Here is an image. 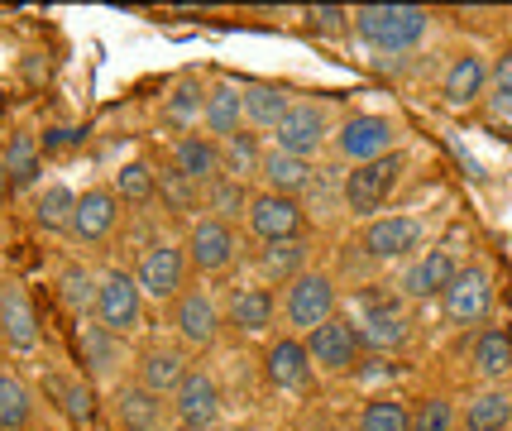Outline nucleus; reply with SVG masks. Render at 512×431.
<instances>
[{
  "mask_svg": "<svg viewBox=\"0 0 512 431\" xmlns=\"http://www.w3.org/2000/svg\"><path fill=\"white\" fill-rule=\"evenodd\" d=\"M431 24H436V15L422 5H359V10H350V29L359 34V44L388 53V58L422 48Z\"/></svg>",
  "mask_w": 512,
  "mask_h": 431,
  "instance_id": "f257e3e1",
  "label": "nucleus"
},
{
  "mask_svg": "<svg viewBox=\"0 0 512 431\" xmlns=\"http://www.w3.org/2000/svg\"><path fill=\"white\" fill-rule=\"evenodd\" d=\"M402 178H407V154H388V159H374V163H359V168H350L345 178H340V206L355 216V221H374V216H383V206L393 202V192L402 187Z\"/></svg>",
  "mask_w": 512,
  "mask_h": 431,
  "instance_id": "f03ea898",
  "label": "nucleus"
},
{
  "mask_svg": "<svg viewBox=\"0 0 512 431\" xmlns=\"http://www.w3.org/2000/svg\"><path fill=\"white\" fill-rule=\"evenodd\" d=\"M331 149H335V159L345 163V168L388 159V154H398L402 149V125L393 120V115H383V111H355V115H345V120L335 125Z\"/></svg>",
  "mask_w": 512,
  "mask_h": 431,
  "instance_id": "7ed1b4c3",
  "label": "nucleus"
},
{
  "mask_svg": "<svg viewBox=\"0 0 512 431\" xmlns=\"http://www.w3.org/2000/svg\"><path fill=\"white\" fill-rule=\"evenodd\" d=\"M278 317L288 326V336H312L316 326H326L331 317H340V288H335V278L326 269L297 273L288 288H283Z\"/></svg>",
  "mask_w": 512,
  "mask_h": 431,
  "instance_id": "20e7f679",
  "label": "nucleus"
},
{
  "mask_svg": "<svg viewBox=\"0 0 512 431\" xmlns=\"http://www.w3.org/2000/svg\"><path fill=\"white\" fill-rule=\"evenodd\" d=\"M130 273H134V283H139V293H144V302L173 307L182 297V288H187V254L173 240H149L139 250Z\"/></svg>",
  "mask_w": 512,
  "mask_h": 431,
  "instance_id": "39448f33",
  "label": "nucleus"
},
{
  "mask_svg": "<svg viewBox=\"0 0 512 431\" xmlns=\"http://www.w3.org/2000/svg\"><path fill=\"white\" fill-rule=\"evenodd\" d=\"M91 321L106 326L111 336H134L144 326V293L134 283L130 269H111L96 278V307H91Z\"/></svg>",
  "mask_w": 512,
  "mask_h": 431,
  "instance_id": "423d86ee",
  "label": "nucleus"
},
{
  "mask_svg": "<svg viewBox=\"0 0 512 431\" xmlns=\"http://www.w3.org/2000/svg\"><path fill=\"white\" fill-rule=\"evenodd\" d=\"M331 111H326V101H297L283 120H278V130H273V149H283L292 159L302 163H316L326 149H331Z\"/></svg>",
  "mask_w": 512,
  "mask_h": 431,
  "instance_id": "0eeeda50",
  "label": "nucleus"
},
{
  "mask_svg": "<svg viewBox=\"0 0 512 431\" xmlns=\"http://www.w3.org/2000/svg\"><path fill=\"white\" fill-rule=\"evenodd\" d=\"M359 245L369 259H379V264H398V259H417L426 245V221L422 216H407V211H388V216H374L364 235H359Z\"/></svg>",
  "mask_w": 512,
  "mask_h": 431,
  "instance_id": "6e6552de",
  "label": "nucleus"
},
{
  "mask_svg": "<svg viewBox=\"0 0 512 431\" xmlns=\"http://www.w3.org/2000/svg\"><path fill=\"white\" fill-rule=\"evenodd\" d=\"M359 326V341L364 350H402V345L412 341V321H407V307H402L398 297L388 293H364L359 297V312L350 317Z\"/></svg>",
  "mask_w": 512,
  "mask_h": 431,
  "instance_id": "1a4fd4ad",
  "label": "nucleus"
},
{
  "mask_svg": "<svg viewBox=\"0 0 512 431\" xmlns=\"http://www.w3.org/2000/svg\"><path fill=\"white\" fill-rule=\"evenodd\" d=\"M245 226L259 245H283V240H307V206L297 197H273V192H254L245 211Z\"/></svg>",
  "mask_w": 512,
  "mask_h": 431,
  "instance_id": "9d476101",
  "label": "nucleus"
},
{
  "mask_svg": "<svg viewBox=\"0 0 512 431\" xmlns=\"http://www.w3.org/2000/svg\"><path fill=\"white\" fill-rule=\"evenodd\" d=\"M168 408H173V422L182 431H206V427H221L225 417V398H221V384H216V374L211 369H187V379L173 388V398H168Z\"/></svg>",
  "mask_w": 512,
  "mask_h": 431,
  "instance_id": "9b49d317",
  "label": "nucleus"
},
{
  "mask_svg": "<svg viewBox=\"0 0 512 431\" xmlns=\"http://www.w3.org/2000/svg\"><path fill=\"white\" fill-rule=\"evenodd\" d=\"M168 321H173V336H178L182 350H211L221 341V302L206 293V288H182V297L168 307Z\"/></svg>",
  "mask_w": 512,
  "mask_h": 431,
  "instance_id": "f8f14e48",
  "label": "nucleus"
},
{
  "mask_svg": "<svg viewBox=\"0 0 512 431\" xmlns=\"http://www.w3.org/2000/svg\"><path fill=\"white\" fill-rule=\"evenodd\" d=\"M441 312L450 326H479L493 312V269L489 264H460V273L450 278V288L441 293Z\"/></svg>",
  "mask_w": 512,
  "mask_h": 431,
  "instance_id": "ddd939ff",
  "label": "nucleus"
},
{
  "mask_svg": "<svg viewBox=\"0 0 512 431\" xmlns=\"http://www.w3.org/2000/svg\"><path fill=\"white\" fill-rule=\"evenodd\" d=\"M187 269L197 273H225L235 269V259H240V240H235V226H225V221H211V216H197L192 230H187Z\"/></svg>",
  "mask_w": 512,
  "mask_h": 431,
  "instance_id": "4468645a",
  "label": "nucleus"
},
{
  "mask_svg": "<svg viewBox=\"0 0 512 431\" xmlns=\"http://www.w3.org/2000/svg\"><path fill=\"white\" fill-rule=\"evenodd\" d=\"M307 341V355H312V369L321 374H350L364 355V341H359V326L350 317H331L326 326H316Z\"/></svg>",
  "mask_w": 512,
  "mask_h": 431,
  "instance_id": "2eb2a0df",
  "label": "nucleus"
},
{
  "mask_svg": "<svg viewBox=\"0 0 512 431\" xmlns=\"http://www.w3.org/2000/svg\"><path fill=\"white\" fill-rule=\"evenodd\" d=\"M460 273V259H455V250L450 245H431V250H422L417 259H407V269H402L398 278V293L407 297V302H441V293L450 288V278Z\"/></svg>",
  "mask_w": 512,
  "mask_h": 431,
  "instance_id": "dca6fc26",
  "label": "nucleus"
},
{
  "mask_svg": "<svg viewBox=\"0 0 512 431\" xmlns=\"http://www.w3.org/2000/svg\"><path fill=\"white\" fill-rule=\"evenodd\" d=\"M111 417L120 431H168L173 427V408L168 398H158L149 388L130 384H115L111 388Z\"/></svg>",
  "mask_w": 512,
  "mask_h": 431,
  "instance_id": "f3484780",
  "label": "nucleus"
},
{
  "mask_svg": "<svg viewBox=\"0 0 512 431\" xmlns=\"http://www.w3.org/2000/svg\"><path fill=\"white\" fill-rule=\"evenodd\" d=\"M0 341L15 355H34L39 341H44L39 312H34V302H29L20 283H0Z\"/></svg>",
  "mask_w": 512,
  "mask_h": 431,
  "instance_id": "a211bd4d",
  "label": "nucleus"
},
{
  "mask_svg": "<svg viewBox=\"0 0 512 431\" xmlns=\"http://www.w3.org/2000/svg\"><path fill=\"white\" fill-rule=\"evenodd\" d=\"M120 226V197H115L111 187H87L82 197H77V211H72V226L67 235L77 240V245H106Z\"/></svg>",
  "mask_w": 512,
  "mask_h": 431,
  "instance_id": "6ab92c4d",
  "label": "nucleus"
},
{
  "mask_svg": "<svg viewBox=\"0 0 512 431\" xmlns=\"http://www.w3.org/2000/svg\"><path fill=\"white\" fill-rule=\"evenodd\" d=\"M221 317L240 336H268L273 321H278V302H273V293H268L264 283H245V288H230Z\"/></svg>",
  "mask_w": 512,
  "mask_h": 431,
  "instance_id": "aec40b11",
  "label": "nucleus"
},
{
  "mask_svg": "<svg viewBox=\"0 0 512 431\" xmlns=\"http://www.w3.org/2000/svg\"><path fill=\"white\" fill-rule=\"evenodd\" d=\"M187 350L182 345H144L134 355V384L158 393V398H173V388L187 379Z\"/></svg>",
  "mask_w": 512,
  "mask_h": 431,
  "instance_id": "412c9836",
  "label": "nucleus"
},
{
  "mask_svg": "<svg viewBox=\"0 0 512 431\" xmlns=\"http://www.w3.org/2000/svg\"><path fill=\"white\" fill-rule=\"evenodd\" d=\"M264 374L273 388H283V393H302V388H312V355H307V341L302 336H278V341H268L264 350Z\"/></svg>",
  "mask_w": 512,
  "mask_h": 431,
  "instance_id": "4be33fe9",
  "label": "nucleus"
},
{
  "mask_svg": "<svg viewBox=\"0 0 512 431\" xmlns=\"http://www.w3.org/2000/svg\"><path fill=\"white\" fill-rule=\"evenodd\" d=\"M168 168L173 173H182L187 182H197L201 192L211 187V182L221 178V144L211 135H178L173 139V149H168Z\"/></svg>",
  "mask_w": 512,
  "mask_h": 431,
  "instance_id": "5701e85b",
  "label": "nucleus"
},
{
  "mask_svg": "<svg viewBox=\"0 0 512 431\" xmlns=\"http://www.w3.org/2000/svg\"><path fill=\"white\" fill-rule=\"evenodd\" d=\"M484 91H489V63H484V53H455L450 68L441 72L446 106L450 111H469V106L484 101Z\"/></svg>",
  "mask_w": 512,
  "mask_h": 431,
  "instance_id": "b1692460",
  "label": "nucleus"
},
{
  "mask_svg": "<svg viewBox=\"0 0 512 431\" xmlns=\"http://www.w3.org/2000/svg\"><path fill=\"white\" fill-rule=\"evenodd\" d=\"M245 130V96H240V82H211L206 87V106H201V135H211L216 144L230 135H240Z\"/></svg>",
  "mask_w": 512,
  "mask_h": 431,
  "instance_id": "393cba45",
  "label": "nucleus"
},
{
  "mask_svg": "<svg viewBox=\"0 0 512 431\" xmlns=\"http://www.w3.org/2000/svg\"><path fill=\"white\" fill-rule=\"evenodd\" d=\"M240 96H245V130L254 135H273L278 120L297 106V96L278 82H240Z\"/></svg>",
  "mask_w": 512,
  "mask_h": 431,
  "instance_id": "a878e982",
  "label": "nucleus"
},
{
  "mask_svg": "<svg viewBox=\"0 0 512 431\" xmlns=\"http://www.w3.org/2000/svg\"><path fill=\"white\" fill-rule=\"evenodd\" d=\"M259 182H264V192H273V197H297L302 202V192H312V182H316V163H302L268 144L264 163H259Z\"/></svg>",
  "mask_w": 512,
  "mask_h": 431,
  "instance_id": "bb28decb",
  "label": "nucleus"
},
{
  "mask_svg": "<svg viewBox=\"0 0 512 431\" xmlns=\"http://www.w3.org/2000/svg\"><path fill=\"white\" fill-rule=\"evenodd\" d=\"M77 350H82V369H87V379H101V384H111L115 369L125 364V341L111 336L106 326H77Z\"/></svg>",
  "mask_w": 512,
  "mask_h": 431,
  "instance_id": "cd10ccee",
  "label": "nucleus"
},
{
  "mask_svg": "<svg viewBox=\"0 0 512 431\" xmlns=\"http://www.w3.org/2000/svg\"><path fill=\"white\" fill-rule=\"evenodd\" d=\"M474 374H479V384L484 388H503L512 379V336L508 326H484L479 336H474Z\"/></svg>",
  "mask_w": 512,
  "mask_h": 431,
  "instance_id": "c85d7f7f",
  "label": "nucleus"
},
{
  "mask_svg": "<svg viewBox=\"0 0 512 431\" xmlns=\"http://www.w3.org/2000/svg\"><path fill=\"white\" fill-rule=\"evenodd\" d=\"M201 106H206V82L187 72V77H178V82L168 87L158 120H163L168 130H178V135H192V130L201 125Z\"/></svg>",
  "mask_w": 512,
  "mask_h": 431,
  "instance_id": "c756f323",
  "label": "nucleus"
},
{
  "mask_svg": "<svg viewBox=\"0 0 512 431\" xmlns=\"http://www.w3.org/2000/svg\"><path fill=\"white\" fill-rule=\"evenodd\" d=\"M254 269H259V278H264V283H273V288H288L297 273L312 269V245H307V240L264 245V250L254 254Z\"/></svg>",
  "mask_w": 512,
  "mask_h": 431,
  "instance_id": "7c9ffc66",
  "label": "nucleus"
},
{
  "mask_svg": "<svg viewBox=\"0 0 512 431\" xmlns=\"http://www.w3.org/2000/svg\"><path fill=\"white\" fill-rule=\"evenodd\" d=\"M264 135L254 130H240V135L221 139V178H235V182H254L259 178V163H264Z\"/></svg>",
  "mask_w": 512,
  "mask_h": 431,
  "instance_id": "2f4dec72",
  "label": "nucleus"
},
{
  "mask_svg": "<svg viewBox=\"0 0 512 431\" xmlns=\"http://www.w3.org/2000/svg\"><path fill=\"white\" fill-rule=\"evenodd\" d=\"M34 388L20 374L0 369V431H29L34 427Z\"/></svg>",
  "mask_w": 512,
  "mask_h": 431,
  "instance_id": "473e14b6",
  "label": "nucleus"
},
{
  "mask_svg": "<svg viewBox=\"0 0 512 431\" xmlns=\"http://www.w3.org/2000/svg\"><path fill=\"white\" fill-rule=\"evenodd\" d=\"M508 427H512L508 388H479L465 403V431H508Z\"/></svg>",
  "mask_w": 512,
  "mask_h": 431,
  "instance_id": "72a5a7b5",
  "label": "nucleus"
},
{
  "mask_svg": "<svg viewBox=\"0 0 512 431\" xmlns=\"http://www.w3.org/2000/svg\"><path fill=\"white\" fill-rule=\"evenodd\" d=\"M0 163H5V178H10V187H29V182H39V173H44V149H39V139H34V135L15 130V135L5 139V154H0Z\"/></svg>",
  "mask_w": 512,
  "mask_h": 431,
  "instance_id": "f704fd0d",
  "label": "nucleus"
},
{
  "mask_svg": "<svg viewBox=\"0 0 512 431\" xmlns=\"http://www.w3.org/2000/svg\"><path fill=\"white\" fill-rule=\"evenodd\" d=\"M249 192L245 182H235V178H216L206 192H201V211L211 216V221H225V226H235V221H245V211H249Z\"/></svg>",
  "mask_w": 512,
  "mask_h": 431,
  "instance_id": "c9c22d12",
  "label": "nucleus"
},
{
  "mask_svg": "<svg viewBox=\"0 0 512 431\" xmlns=\"http://www.w3.org/2000/svg\"><path fill=\"white\" fill-rule=\"evenodd\" d=\"M72 211H77V192H72L67 182H48V187H39V197H34V226L39 230H63L67 235Z\"/></svg>",
  "mask_w": 512,
  "mask_h": 431,
  "instance_id": "e433bc0d",
  "label": "nucleus"
},
{
  "mask_svg": "<svg viewBox=\"0 0 512 431\" xmlns=\"http://www.w3.org/2000/svg\"><path fill=\"white\" fill-rule=\"evenodd\" d=\"M111 192L120 197V206H149L158 197V173L144 159L120 163V173H115Z\"/></svg>",
  "mask_w": 512,
  "mask_h": 431,
  "instance_id": "4c0bfd02",
  "label": "nucleus"
},
{
  "mask_svg": "<svg viewBox=\"0 0 512 431\" xmlns=\"http://www.w3.org/2000/svg\"><path fill=\"white\" fill-rule=\"evenodd\" d=\"M53 398H58V408H63V417L72 427L87 431L96 422V393H91V384L82 374L77 379H53Z\"/></svg>",
  "mask_w": 512,
  "mask_h": 431,
  "instance_id": "58836bf2",
  "label": "nucleus"
},
{
  "mask_svg": "<svg viewBox=\"0 0 512 431\" xmlns=\"http://www.w3.org/2000/svg\"><path fill=\"white\" fill-rule=\"evenodd\" d=\"M58 302H63L77 321H87L91 307H96V273H87L82 264L63 269V273H58Z\"/></svg>",
  "mask_w": 512,
  "mask_h": 431,
  "instance_id": "ea45409f",
  "label": "nucleus"
},
{
  "mask_svg": "<svg viewBox=\"0 0 512 431\" xmlns=\"http://www.w3.org/2000/svg\"><path fill=\"white\" fill-rule=\"evenodd\" d=\"M407 427H412V408L402 398H388V393L369 398L364 412H359V431H407Z\"/></svg>",
  "mask_w": 512,
  "mask_h": 431,
  "instance_id": "a19ab883",
  "label": "nucleus"
},
{
  "mask_svg": "<svg viewBox=\"0 0 512 431\" xmlns=\"http://www.w3.org/2000/svg\"><path fill=\"white\" fill-rule=\"evenodd\" d=\"M154 173H158V197H163V206L178 211V216H197L201 211V187L197 182H187L182 173H173V168H154Z\"/></svg>",
  "mask_w": 512,
  "mask_h": 431,
  "instance_id": "79ce46f5",
  "label": "nucleus"
},
{
  "mask_svg": "<svg viewBox=\"0 0 512 431\" xmlns=\"http://www.w3.org/2000/svg\"><path fill=\"white\" fill-rule=\"evenodd\" d=\"M484 106L493 120H512V48L489 63V91H484Z\"/></svg>",
  "mask_w": 512,
  "mask_h": 431,
  "instance_id": "37998d69",
  "label": "nucleus"
},
{
  "mask_svg": "<svg viewBox=\"0 0 512 431\" xmlns=\"http://www.w3.org/2000/svg\"><path fill=\"white\" fill-rule=\"evenodd\" d=\"M407 431H455V408H450V398H441V393L417 398V403H412V427Z\"/></svg>",
  "mask_w": 512,
  "mask_h": 431,
  "instance_id": "c03bdc74",
  "label": "nucleus"
},
{
  "mask_svg": "<svg viewBox=\"0 0 512 431\" xmlns=\"http://www.w3.org/2000/svg\"><path fill=\"white\" fill-rule=\"evenodd\" d=\"M302 20H307L312 34H345L350 29V10H340V5H312Z\"/></svg>",
  "mask_w": 512,
  "mask_h": 431,
  "instance_id": "a18cd8bd",
  "label": "nucleus"
},
{
  "mask_svg": "<svg viewBox=\"0 0 512 431\" xmlns=\"http://www.w3.org/2000/svg\"><path fill=\"white\" fill-rule=\"evenodd\" d=\"M5 187H10V178H5V163H0V197H5Z\"/></svg>",
  "mask_w": 512,
  "mask_h": 431,
  "instance_id": "49530a36",
  "label": "nucleus"
},
{
  "mask_svg": "<svg viewBox=\"0 0 512 431\" xmlns=\"http://www.w3.org/2000/svg\"><path fill=\"white\" fill-rule=\"evenodd\" d=\"M206 431H225V427H206Z\"/></svg>",
  "mask_w": 512,
  "mask_h": 431,
  "instance_id": "de8ad7c7",
  "label": "nucleus"
},
{
  "mask_svg": "<svg viewBox=\"0 0 512 431\" xmlns=\"http://www.w3.org/2000/svg\"><path fill=\"white\" fill-rule=\"evenodd\" d=\"M44 431H63V427H44Z\"/></svg>",
  "mask_w": 512,
  "mask_h": 431,
  "instance_id": "09e8293b",
  "label": "nucleus"
}]
</instances>
